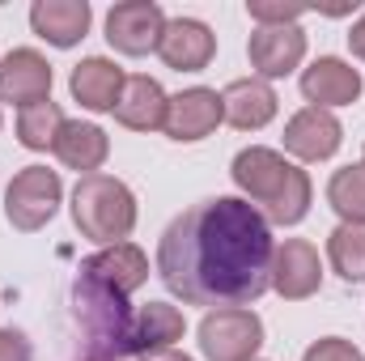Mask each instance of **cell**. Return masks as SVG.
Wrapping results in <instances>:
<instances>
[{
	"mask_svg": "<svg viewBox=\"0 0 365 361\" xmlns=\"http://www.w3.org/2000/svg\"><path fill=\"white\" fill-rule=\"evenodd\" d=\"M272 225L242 195H212L179 213L158 243V276L187 306H251L272 289Z\"/></svg>",
	"mask_w": 365,
	"mask_h": 361,
	"instance_id": "6da1fadb",
	"label": "cell"
},
{
	"mask_svg": "<svg viewBox=\"0 0 365 361\" xmlns=\"http://www.w3.org/2000/svg\"><path fill=\"white\" fill-rule=\"evenodd\" d=\"M145 280H149V260L132 243L102 247L98 255L81 260L73 280V315L86 332V349L93 361H119L128 327L136 319L128 298Z\"/></svg>",
	"mask_w": 365,
	"mask_h": 361,
	"instance_id": "7a4b0ae2",
	"label": "cell"
},
{
	"mask_svg": "<svg viewBox=\"0 0 365 361\" xmlns=\"http://www.w3.org/2000/svg\"><path fill=\"white\" fill-rule=\"evenodd\" d=\"M230 175L238 183L242 200L255 204L268 225H297L310 213V175L284 162L276 149H264V145L242 149Z\"/></svg>",
	"mask_w": 365,
	"mask_h": 361,
	"instance_id": "3957f363",
	"label": "cell"
},
{
	"mask_svg": "<svg viewBox=\"0 0 365 361\" xmlns=\"http://www.w3.org/2000/svg\"><path fill=\"white\" fill-rule=\"evenodd\" d=\"M73 221L90 243H128V234L136 230V195L110 175H86L73 187Z\"/></svg>",
	"mask_w": 365,
	"mask_h": 361,
	"instance_id": "277c9868",
	"label": "cell"
},
{
	"mask_svg": "<svg viewBox=\"0 0 365 361\" xmlns=\"http://www.w3.org/2000/svg\"><path fill=\"white\" fill-rule=\"evenodd\" d=\"M60 195H64V183H60L56 171H47V166H26V171L13 175L9 191H4V217H9L13 230L34 234V230H43V225L56 217Z\"/></svg>",
	"mask_w": 365,
	"mask_h": 361,
	"instance_id": "5b68a950",
	"label": "cell"
},
{
	"mask_svg": "<svg viewBox=\"0 0 365 361\" xmlns=\"http://www.w3.org/2000/svg\"><path fill=\"white\" fill-rule=\"evenodd\" d=\"M264 345V319L247 306L208 310L200 323V353L208 361H255Z\"/></svg>",
	"mask_w": 365,
	"mask_h": 361,
	"instance_id": "8992f818",
	"label": "cell"
},
{
	"mask_svg": "<svg viewBox=\"0 0 365 361\" xmlns=\"http://www.w3.org/2000/svg\"><path fill=\"white\" fill-rule=\"evenodd\" d=\"M166 30V13L153 0H123L106 13V43L119 56H149L158 51Z\"/></svg>",
	"mask_w": 365,
	"mask_h": 361,
	"instance_id": "52a82bcc",
	"label": "cell"
},
{
	"mask_svg": "<svg viewBox=\"0 0 365 361\" xmlns=\"http://www.w3.org/2000/svg\"><path fill=\"white\" fill-rule=\"evenodd\" d=\"M47 98H51V64L34 47H13L0 60V102L26 111Z\"/></svg>",
	"mask_w": 365,
	"mask_h": 361,
	"instance_id": "ba28073f",
	"label": "cell"
},
{
	"mask_svg": "<svg viewBox=\"0 0 365 361\" xmlns=\"http://www.w3.org/2000/svg\"><path fill=\"white\" fill-rule=\"evenodd\" d=\"M319 285H323V264H319L314 243L284 238L272 255V289L284 302H302V298L319 293Z\"/></svg>",
	"mask_w": 365,
	"mask_h": 361,
	"instance_id": "9c48e42d",
	"label": "cell"
},
{
	"mask_svg": "<svg viewBox=\"0 0 365 361\" xmlns=\"http://www.w3.org/2000/svg\"><path fill=\"white\" fill-rule=\"evenodd\" d=\"M158 56H162V64L175 68V73H200V68H208L212 56H217V34H212L204 21H195V17H175V21H166V30H162Z\"/></svg>",
	"mask_w": 365,
	"mask_h": 361,
	"instance_id": "30bf717a",
	"label": "cell"
},
{
	"mask_svg": "<svg viewBox=\"0 0 365 361\" xmlns=\"http://www.w3.org/2000/svg\"><path fill=\"white\" fill-rule=\"evenodd\" d=\"M344 141V128L331 111L323 106H306L284 123V149L302 162H327Z\"/></svg>",
	"mask_w": 365,
	"mask_h": 361,
	"instance_id": "8fae6325",
	"label": "cell"
},
{
	"mask_svg": "<svg viewBox=\"0 0 365 361\" xmlns=\"http://www.w3.org/2000/svg\"><path fill=\"white\" fill-rule=\"evenodd\" d=\"M247 56H251V68L259 73V81L289 77L306 56V34H302V26H259L247 43Z\"/></svg>",
	"mask_w": 365,
	"mask_h": 361,
	"instance_id": "7c38bea8",
	"label": "cell"
},
{
	"mask_svg": "<svg viewBox=\"0 0 365 361\" xmlns=\"http://www.w3.org/2000/svg\"><path fill=\"white\" fill-rule=\"evenodd\" d=\"M182 332H187L182 310H175L170 302H149V306H140V310H136V319H132V327H128V340H123L119 361L145 357V353H162V349L179 345Z\"/></svg>",
	"mask_w": 365,
	"mask_h": 361,
	"instance_id": "4fadbf2b",
	"label": "cell"
},
{
	"mask_svg": "<svg viewBox=\"0 0 365 361\" xmlns=\"http://www.w3.org/2000/svg\"><path fill=\"white\" fill-rule=\"evenodd\" d=\"M221 119H225L221 93L208 86H191V90L175 93L166 106V136L170 141H204Z\"/></svg>",
	"mask_w": 365,
	"mask_h": 361,
	"instance_id": "5bb4252c",
	"label": "cell"
},
{
	"mask_svg": "<svg viewBox=\"0 0 365 361\" xmlns=\"http://www.w3.org/2000/svg\"><path fill=\"white\" fill-rule=\"evenodd\" d=\"M276 90L259 77H242V81H230L221 93V111H225V123H234L238 132H259L276 119Z\"/></svg>",
	"mask_w": 365,
	"mask_h": 361,
	"instance_id": "9a60e30c",
	"label": "cell"
},
{
	"mask_svg": "<svg viewBox=\"0 0 365 361\" xmlns=\"http://www.w3.org/2000/svg\"><path fill=\"white\" fill-rule=\"evenodd\" d=\"M302 93L314 102V106H349L361 98V73L336 56H319L306 73H302Z\"/></svg>",
	"mask_w": 365,
	"mask_h": 361,
	"instance_id": "2e32d148",
	"label": "cell"
},
{
	"mask_svg": "<svg viewBox=\"0 0 365 361\" xmlns=\"http://www.w3.org/2000/svg\"><path fill=\"white\" fill-rule=\"evenodd\" d=\"M90 4L86 0H34L30 9V26L38 39H47L51 47H77L90 30Z\"/></svg>",
	"mask_w": 365,
	"mask_h": 361,
	"instance_id": "e0dca14e",
	"label": "cell"
},
{
	"mask_svg": "<svg viewBox=\"0 0 365 361\" xmlns=\"http://www.w3.org/2000/svg\"><path fill=\"white\" fill-rule=\"evenodd\" d=\"M166 106H170V98L153 77H128L119 102H115V119L132 132H158V128H166Z\"/></svg>",
	"mask_w": 365,
	"mask_h": 361,
	"instance_id": "ac0fdd59",
	"label": "cell"
},
{
	"mask_svg": "<svg viewBox=\"0 0 365 361\" xmlns=\"http://www.w3.org/2000/svg\"><path fill=\"white\" fill-rule=\"evenodd\" d=\"M51 153H56L68 171H77V175L86 179V175H98V171H102V162H106V153H110V141H106V132H102L98 123L64 119V128H60Z\"/></svg>",
	"mask_w": 365,
	"mask_h": 361,
	"instance_id": "d6986e66",
	"label": "cell"
},
{
	"mask_svg": "<svg viewBox=\"0 0 365 361\" xmlns=\"http://www.w3.org/2000/svg\"><path fill=\"white\" fill-rule=\"evenodd\" d=\"M123 68L115 64V60H106V56H90V60H81L77 68H73V77H68V90L73 98L86 106V111H115V102H119V93H123Z\"/></svg>",
	"mask_w": 365,
	"mask_h": 361,
	"instance_id": "ffe728a7",
	"label": "cell"
},
{
	"mask_svg": "<svg viewBox=\"0 0 365 361\" xmlns=\"http://www.w3.org/2000/svg\"><path fill=\"white\" fill-rule=\"evenodd\" d=\"M327 260L344 280H365V225L340 221L327 234Z\"/></svg>",
	"mask_w": 365,
	"mask_h": 361,
	"instance_id": "44dd1931",
	"label": "cell"
},
{
	"mask_svg": "<svg viewBox=\"0 0 365 361\" xmlns=\"http://www.w3.org/2000/svg\"><path fill=\"white\" fill-rule=\"evenodd\" d=\"M60 128H64V111H60L51 98L26 106V111L17 115V141H21L26 149H51L56 136H60Z\"/></svg>",
	"mask_w": 365,
	"mask_h": 361,
	"instance_id": "7402d4cb",
	"label": "cell"
},
{
	"mask_svg": "<svg viewBox=\"0 0 365 361\" xmlns=\"http://www.w3.org/2000/svg\"><path fill=\"white\" fill-rule=\"evenodd\" d=\"M327 204L349 221V225H365V166H344L327 183Z\"/></svg>",
	"mask_w": 365,
	"mask_h": 361,
	"instance_id": "603a6c76",
	"label": "cell"
},
{
	"mask_svg": "<svg viewBox=\"0 0 365 361\" xmlns=\"http://www.w3.org/2000/svg\"><path fill=\"white\" fill-rule=\"evenodd\" d=\"M247 13L251 21L259 26H297V17L306 13V4H284V0H247Z\"/></svg>",
	"mask_w": 365,
	"mask_h": 361,
	"instance_id": "cb8c5ba5",
	"label": "cell"
},
{
	"mask_svg": "<svg viewBox=\"0 0 365 361\" xmlns=\"http://www.w3.org/2000/svg\"><path fill=\"white\" fill-rule=\"evenodd\" d=\"M302 361H365L361 349L353 345V340H340V336H327V340H314L310 349H306V357Z\"/></svg>",
	"mask_w": 365,
	"mask_h": 361,
	"instance_id": "d4e9b609",
	"label": "cell"
},
{
	"mask_svg": "<svg viewBox=\"0 0 365 361\" xmlns=\"http://www.w3.org/2000/svg\"><path fill=\"white\" fill-rule=\"evenodd\" d=\"M30 340L13 327H0V361H30Z\"/></svg>",
	"mask_w": 365,
	"mask_h": 361,
	"instance_id": "484cf974",
	"label": "cell"
},
{
	"mask_svg": "<svg viewBox=\"0 0 365 361\" xmlns=\"http://www.w3.org/2000/svg\"><path fill=\"white\" fill-rule=\"evenodd\" d=\"M349 47H353V56H357V60H365V13L357 17V26L349 30Z\"/></svg>",
	"mask_w": 365,
	"mask_h": 361,
	"instance_id": "4316f807",
	"label": "cell"
},
{
	"mask_svg": "<svg viewBox=\"0 0 365 361\" xmlns=\"http://www.w3.org/2000/svg\"><path fill=\"white\" fill-rule=\"evenodd\" d=\"M162 361H191V357H187V353H166Z\"/></svg>",
	"mask_w": 365,
	"mask_h": 361,
	"instance_id": "83f0119b",
	"label": "cell"
},
{
	"mask_svg": "<svg viewBox=\"0 0 365 361\" xmlns=\"http://www.w3.org/2000/svg\"><path fill=\"white\" fill-rule=\"evenodd\" d=\"M361 166H365V162H361Z\"/></svg>",
	"mask_w": 365,
	"mask_h": 361,
	"instance_id": "f1b7e54d",
	"label": "cell"
},
{
	"mask_svg": "<svg viewBox=\"0 0 365 361\" xmlns=\"http://www.w3.org/2000/svg\"><path fill=\"white\" fill-rule=\"evenodd\" d=\"M90 361H93V357H90Z\"/></svg>",
	"mask_w": 365,
	"mask_h": 361,
	"instance_id": "f546056e",
	"label": "cell"
}]
</instances>
